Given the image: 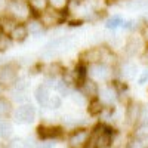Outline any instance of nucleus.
I'll list each match as a JSON object with an SVG mask.
<instances>
[{
  "instance_id": "f257e3e1",
  "label": "nucleus",
  "mask_w": 148,
  "mask_h": 148,
  "mask_svg": "<svg viewBox=\"0 0 148 148\" xmlns=\"http://www.w3.org/2000/svg\"><path fill=\"white\" fill-rule=\"evenodd\" d=\"M86 76L95 83H110L113 79V71L105 62H92L86 68Z\"/></svg>"
},
{
  "instance_id": "f03ea898",
  "label": "nucleus",
  "mask_w": 148,
  "mask_h": 148,
  "mask_svg": "<svg viewBox=\"0 0 148 148\" xmlns=\"http://www.w3.org/2000/svg\"><path fill=\"white\" fill-rule=\"evenodd\" d=\"M12 117L18 125H30L36 119V107L31 105L30 102L21 104L12 111Z\"/></svg>"
},
{
  "instance_id": "7ed1b4c3",
  "label": "nucleus",
  "mask_w": 148,
  "mask_h": 148,
  "mask_svg": "<svg viewBox=\"0 0 148 148\" xmlns=\"http://www.w3.org/2000/svg\"><path fill=\"white\" fill-rule=\"evenodd\" d=\"M18 70L19 67L16 62H8L0 65V88H12L19 77Z\"/></svg>"
},
{
  "instance_id": "20e7f679",
  "label": "nucleus",
  "mask_w": 148,
  "mask_h": 148,
  "mask_svg": "<svg viewBox=\"0 0 148 148\" xmlns=\"http://www.w3.org/2000/svg\"><path fill=\"white\" fill-rule=\"evenodd\" d=\"M119 98V93L117 90L113 88V86H104L102 89H98V101H99L102 105H107V107H111L113 104H116Z\"/></svg>"
},
{
  "instance_id": "39448f33",
  "label": "nucleus",
  "mask_w": 148,
  "mask_h": 148,
  "mask_svg": "<svg viewBox=\"0 0 148 148\" xmlns=\"http://www.w3.org/2000/svg\"><path fill=\"white\" fill-rule=\"evenodd\" d=\"M12 42H16V43H22L25 42V39L28 37V31H27V27L25 24H14V25L10 27V30L6 33Z\"/></svg>"
},
{
  "instance_id": "423d86ee",
  "label": "nucleus",
  "mask_w": 148,
  "mask_h": 148,
  "mask_svg": "<svg viewBox=\"0 0 148 148\" xmlns=\"http://www.w3.org/2000/svg\"><path fill=\"white\" fill-rule=\"evenodd\" d=\"M34 96H36L37 104H39L40 107L47 108L49 99H51V96H52V93H51V88H47L45 83L39 84V86H37V89H36V92H34Z\"/></svg>"
},
{
  "instance_id": "0eeeda50",
  "label": "nucleus",
  "mask_w": 148,
  "mask_h": 148,
  "mask_svg": "<svg viewBox=\"0 0 148 148\" xmlns=\"http://www.w3.org/2000/svg\"><path fill=\"white\" fill-rule=\"evenodd\" d=\"M70 39L68 37H58V39H53L52 42H49L46 45V52H61V51H65L68 47Z\"/></svg>"
},
{
  "instance_id": "6e6552de",
  "label": "nucleus",
  "mask_w": 148,
  "mask_h": 148,
  "mask_svg": "<svg viewBox=\"0 0 148 148\" xmlns=\"http://www.w3.org/2000/svg\"><path fill=\"white\" fill-rule=\"evenodd\" d=\"M142 46H144V43L141 40V37H138V36L130 37V39L127 40V45H126V52L129 55H136V53H139Z\"/></svg>"
},
{
  "instance_id": "1a4fd4ad",
  "label": "nucleus",
  "mask_w": 148,
  "mask_h": 148,
  "mask_svg": "<svg viewBox=\"0 0 148 148\" xmlns=\"http://www.w3.org/2000/svg\"><path fill=\"white\" fill-rule=\"evenodd\" d=\"M120 76L125 79V80H130L136 76V65L133 62H125L121 64V68H120Z\"/></svg>"
},
{
  "instance_id": "9d476101",
  "label": "nucleus",
  "mask_w": 148,
  "mask_h": 148,
  "mask_svg": "<svg viewBox=\"0 0 148 148\" xmlns=\"http://www.w3.org/2000/svg\"><path fill=\"white\" fill-rule=\"evenodd\" d=\"M25 27L28 31V36H34V37H39L43 33V24L40 21H36V19H30L25 22Z\"/></svg>"
},
{
  "instance_id": "9b49d317",
  "label": "nucleus",
  "mask_w": 148,
  "mask_h": 148,
  "mask_svg": "<svg viewBox=\"0 0 148 148\" xmlns=\"http://www.w3.org/2000/svg\"><path fill=\"white\" fill-rule=\"evenodd\" d=\"M12 132H14V126L9 119H0V138L3 139H9L12 136Z\"/></svg>"
},
{
  "instance_id": "f8f14e48",
  "label": "nucleus",
  "mask_w": 148,
  "mask_h": 148,
  "mask_svg": "<svg viewBox=\"0 0 148 148\" xmlns=\"http://www.w3.org/2000/svg\"><path fill=\"white\" fill-rule=\"evenodd\" d=\"M12 111H14V107H12V102L5 96H0V119H8Z\"/></svg>"
},
{
  "instance_id": "ddd939ff",
  "label": "nucleus",
  "mask_w": 148,
  "mask_h": 148,
  "mask_svg": "<svg viewBox=\"0 0 148 148\" xmlns=\"http://www.w3.org/2000/svg\"><path fill=\"white\" fill-rule=\"evenodd\" d=\"M123 25H125V19H123V16H120V15L111 16V18H108L107 22H105V27H107L108 30H117V28H120V27H123Z\"/></svg>"
},
{
  "instance_id": "4468645a",
  "label": "nucleus",
  "mask_w": 148,
  "mask_h": 148,
  "mask_svg": "<svg viewBox=\"0 0 148 148\" xmlns=\"http://www.w3.org/2000/svg\"><path fill=\"white\" fill-rule=\"evenodd\" d=\"M88 136H89V133L86 130H77L76 133L73 135V138H71V145L73 147H79V145L84 144L86 141H88Z\"/></svg>"
},
{
  "instance_id": "2eb2a0df",
  "label": "nucleus",
  "mask_w": 148,
  "mask_h": 148,
  "mask_svg": "<svg viewBox=\"0 0 148 148\" xmlns=\"http://www.w3.org/2000/svg\"><path fill=\"white\" fill-rule=\"evenodd\" d=\"M28 6H30L31 12H39V14H42L47 8V0H28Z\"/></svg>"
},
{
  "instance_id": "dca6fc26",
  "label": "nucleus",
  "mask_w": 148,
  "mask_h": 148,
  "mask_svg": "<svg viewBox=\"0 0 148 148\" xmlns=\"http://www.w3.org/2000/svg\"><path fill=\"white\" fill-rule=\"evenodd\" d=\"M12 43H14V42L10 40V37H9L5 31L0 33V53L6 52L8 49H10V47H12Z\"/></svg>"
},
{
  "instance_id": "f3484780",
  "label": "nucleus",
  "mask_w": 148,
  "mask_h": 148,
  "mask_svg": "<svg viewBox=\"0 0 148 148\" xmlns=\"http://www.w3.org/2000/svg\"><path fill=\"white\" fill-rule=\"evenodd\" d=\"M141 117V105L139 104H130L127 108V119L130 120H138Z\"/></svg>"
},
{
  "instance_id": "a211bd4d",
  "label": "nucleus",
  "mask_w": 148,
  "mask_h": 148,
  "mask_svg": "<svg viewBox=\"0 0 148 148\" xmlns=\"http://www.w3.org/2000/svg\"><path fill=\"white\" fill-rule=\"evenodd\" d=\"M47 3H51L53 10L59 12V10H62L68 6V0H47Z\"/></svg>"
},
{
  "instance_id": "6ab92c4d",
  "label": "nucleus",
  "mask_w": 148,
  "mask_h": 148,
  "mask_svg": "<svg viewBox=\"0 0 148 148\" xmlns=\"http://www.w3.org/2000/svg\"><path fill=\"white\" fill-rule=\"evenodd\" d=\"M61 105H62V99H61V96H59V95H52V96H51V99H49L47 108L56 110V108H59Z\"/></svg>"
},
{
  "instance_id": "aec40b11",
  "label": "nucleus",
  "mask_w": 148,
  "mask_h": 148,
  "mask_svg": "<svg viewBox=\"0 0 148 148\" xmlns=\"http://www.w3.org/2000/svg\"><path fill=\"white\" fill-rule=\"evenodd\" d=\"M10 2L12 0H0V18L8 16V10H9Z\"/></svg>"
},
{
  "instance_id": "412c9836",
  "label": "nucleus",
  "mask_w": 148,
  "mask_h": 148,
  "mask_svg": "<svg viewBox=\"0 0 148 148\" xmlns=\"http://www.w3.org/2000/svg\"><path fill=\"white\" fill-rule=\"evenodd\" d=\"M6 148H27V145L24 142V139H12L6 145Z\"/></svg>"
},
{
  "instance_id": "4be33fe9",
  "label": "nucleus",
  "mask_w": 148,
  "mask_h": 148,
  "mask_svg": "<svg viewBox=\"0 0 148 148\" xmlns=\"http://www.w3.org/2000/svg\"><path fill=\"white\" fill-rule=\"evenodd\" d=\"M147 80H148V67L142 71L141 77H139V80H138V84H145V83H147Z\"/></svg>"
},
{
  "instance_id": "5701e85b",
  "label": "nucleus",
  "mask_w": 148,
  "mask_h": 148,
  "mask_svg": "<svg viewBox=\"0 0 148 148\" xmlns=\"http://www.w3.org/2000/svg\"><path fill=\"white\" fill-rule=\"evenodd\" d=\"M37 148H55V144L51 142V141H46V142L39 144V147H37Z\"/></svg>"
},
{
  "instance_id": "b1692460",
  "label": "nucleus",
  "mask_w": 148,
  "mask_h": 148,
  "mask_svg": "<svg viewBox=\"0 0 148 148\" xmlns=\"http://www.w3.org/2000/svg\"><path fill=\"white\" fill-rule=\"evenodd\" d=\"M144 8H148V0H145V3H144Z\"/></svg>"
},
{
  "instance_id": "393cba45",
  "label": "nucleus",
  "mask_w": 148,
  "mask_h": 148,
  "mask_svg": "<svg viewBox=\"0 0 148 148\" xmlns=\"http://www.w3.org/2000/svg\"><path fill=\"white\" fill-rule=\"evenodd\" d=\"M21 2H27V3H28V0H21Z\"/></svg>"
},
{
  "instance_id": "a878e982",
  "label": "nucleus",
  "mask_w": 148,
  "mask_h": 148,
  "mask_svg": "<svg viewBox=\"0 0 148 148\" xmlns=\"http://www.w3.org/2000/svg\"><path fill=\"white\" fill-rule=\"evenodd\" d=\"M0 33H2V25H0Z\"/></svg>"
},
{
  "instance_id": "bb28decb",
  "label": "nucleus",
  "mask_w": 148,
  "mask_h": 148,
  "mask_svg": "<svg viewBox=\"0 0 148 148\" xmlns=\"http://www.w3.org/2000/svg\"><path fill=\"white\" fill-rule=\"evenodd\" d=\"M0 89H2V88H0Z\"/></svg>"
}]
</instances>
